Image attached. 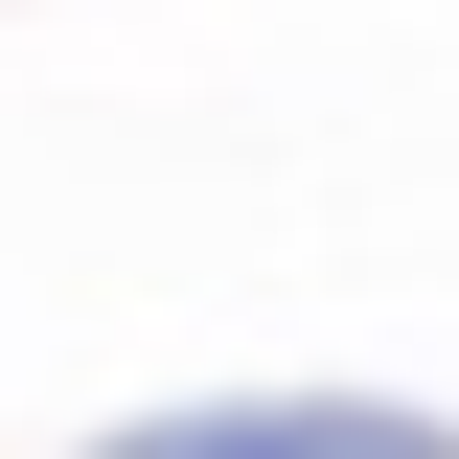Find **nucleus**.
<instances>
[{"label":"nucleus","instance_id":"1","mask_svg":"<svg viewBox=\"0 0 459 459\" xmlns=\"http://www.w3.org/2000/svg\"><path fill=\"white\" fill-rule=\"evenodd\" d=\"M138 459H207V437H138Z\"/></svg>","mask_w":459,"mask_h":459}]
</instances>
